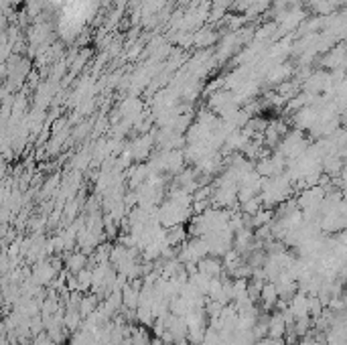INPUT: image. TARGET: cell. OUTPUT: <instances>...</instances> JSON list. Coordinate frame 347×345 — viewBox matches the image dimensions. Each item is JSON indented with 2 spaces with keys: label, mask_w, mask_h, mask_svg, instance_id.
Instances as JSON below:
<instances>
[{
  "label": "cell",
  "mask_w": 347,
  "mask_h": 345,
  "mask_svg": "<svg viewBox=\"0 0 347 345\" xmlns=\"http://www.w3.org/2000/svg\"><path fill=\"white\" fill-rule=\"evenodd\" d=\"M195 266H197V272H201V274H205L209 278H217L221 274V270H224L221 262L217 258H211V256H205L199 262H195Z\"/></svg>",
  "instance_id": "6da1fadb"
},
{
  "label": "cell",
  "mask_w": 347,
  "mask_h": 345,
  "mask_svg": "<svg viewBox=\"0 0 347 345\" xmlns=\"http://www.w3.org/2000/svg\"><path fill=\"white\" fill-rule=\"evenodd\" d=\"M284 331H286V323H284V317L282 313H274L270 319H268V335L270 339H282L284 337Z\"/></svg>",
  "instance_id": "7a4b0ae2"
},
{
  "label": "cell",
  "mask_w": 347,
  "mask_h": 345,
  "mask_svg": "<svg viewBox=\"0 0 347 345\" xmlns=\"http://www.w3.org/2000/svg\"><path fill=\"white\" fill-rule=\"evenodd\" d=\"M260 301H262V309H264V311H270V309L276 305V301H278V292H276L274 282H264V284H262Z\"/></svg>",
  "instance_id": "3957f363"
},
{
  "label": "cell",
  "mask_w": 347,
  "mask_h": 345,
  "mask_svg": "<svg viewBox=\"0 0 347 345\" xmlns=\"http://www.w3.org/2000/svg\"><path fill=\"white\" fill-rule=\"evenodd\" d=\"M86 266H87V256H86V254H76L73 258L69 260V268H71L76 274H78L80 270H84Z\"/></svg>",
  "instance_id": "277c9868"
}]
</instances>
